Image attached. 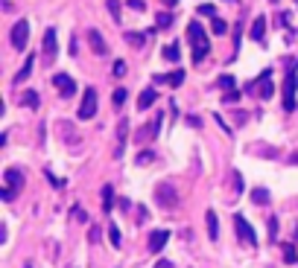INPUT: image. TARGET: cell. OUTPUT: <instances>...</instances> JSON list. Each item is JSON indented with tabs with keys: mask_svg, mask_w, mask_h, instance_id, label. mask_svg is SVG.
<instances>
[{
	"mask_svg": "<svg viewBox=\"0 0 298 268\" xmlns=\"http://www.w3.org/2000/svg\"><path fill=\"white\" fill-rule=\"evenodd\" d=\"M211 27H213V33H216V35H225V33H228V24H225L222 18H213V24H211Z\"/></svg>",
	"mask_w": 298,
	"mask_h": 268,
	"instance_id": "f1b7e54d",
	"label": "cell"
},
{
	"mask_svg": "<svg viewBox=\"0 0 298 268\" xmlns=\"http://www.w3.org/2000/svg\"><path fill=\"white\" fill-rule=\"evenodd\" d=\"M187 38H190V47H193V62H205V56H208V50H211V41H208V35L202 30V24L196 21H190L187 24Z\"/></svg>",
	"mask_w": 298,
	"mask_h": 268,
	"instance_id": "6da1fadb",
	"label": "cell"
},
{
	"mask_svg": "<svg viewBox=\"0 0 298 268\" xmlns=\"http://www.w3.org/2000/svg\"><path fill=\"white\" fill-rule=\"evenodd\" d=\"M167 6H175V3H178V0H164Z\"/></svg>",
	"mask_w": 298,
	"mask_h": 268,
	"instance_id": "f6af8a7d",
	"label": "cell"
},
{
	"mask_svg": "<svg viewBox=\"0 0 298 268\" xmlns=\"http://www.w3.org/2000/svg\"><path fill=\"white\" fill-rule=\"evenodd\" d=\"M152 158H155L152 152H137V167H140V164H149Z\"/></svg>",
	"mask_w": 298,
	"mask_h": 268,
	"instance_id": "d590c367",
	"label": "cell"
},
{
	"mask_svg": "<svg viewBox=\"0 0 298 268\" xmlns=\"http://www.w3.org/2000/svg\"><path fill=\"white\" fill-rule=\"evenodd\" d=\"M234 228H237L240 242H246V245H257V234L252 231V225L246 222V216H243V213H237V216H234Z\"/></svg>",
	"mask_w": 298,
	"mask_h": 268,
	"instance_id": "5b68a950",
	"label": "cell"
},
{
	"mask_svg": "<svg viewBox=\"0 0 298 268\" xmlns=\"http://www.w3.org/2000/svg\"><path fill=\"white\" fill-rule=\"evenodd\" d=\"M161 123H164V111H158V114L152 117V123H149L146 132H137V143H140V140H155L158 132H161Z\"/></svg>",
	"mask_w": 298,
	"mask_h": 268,
	"instance_id": "9c48e42d",
	"label": "cell"
},
{
	"mask_svg": "<svg viewBox=\"0 0 298 268\" xmlns=\"http://www.w3.org/2000/svg\"><path fill=\"white\" fill-rule=\"evenodd\" d=\"M184 82V70H172V73H167V85L170 88H178Z\"/></svg>",
	"mask_w": 298,
	"mask_h": 268,
	"instance_id": "603a6c76",
	"label": "cell"
},
{
	"mask_svg": "<svg viewBox=\"0 0 298 268\" xmlns=\"http://www.w3.org/2000/svg\"><path fill=\"white\" fill-rule=\"evenodd\" d=\"M252 91H255L260 100H272V97H275V85H272V70H269V67L260 73V79L252 85Z\"/></svg>",
	"mask_w": 298,
	"mask_h": 268,
	"instance_id": "277c9868",
	"label": "cell"
},
{
	"mask_svg": "<svg viewBox=\"0 0 298 268\" xmlns=\"http://www.w3.org/2000/svg\"><path fill=\"white\" fill-rule=\"evenodd\" d=\"M187 123H190L193 129H202V120H199V117H187Z\"/></svg>",
	"mask_w": 298,
	"mask_h": 268,
	"instance_id": "b9f144b4",
	"label": "cell"
},
{
	"mask_svg": "<svg viewBox=\"0 0 298 268\" xmlns=\"http://www.w3.org/2000/svg\"><path fill=\"white\" fill-rule=\"evenodd\" d=\"M108 12H111V18L120 24V0H108Z\"/></svg>",
	"mask_w": 298,
	"mask_h": 268,
	"instance_id": "4dcf8cb0",
	"label": "cell"
},
{
	"mask_svg": "<svg viewBox=\"0 0 298 268\" xmlns=\"http://www.w3.org/2000/svg\"><path fill=\"white\" fill-rule=\"evenodd\" d=\"M88 41H91V47H94L97 56H105L108 53V44H105V38H102L99 30H88Z\"/></svg>",
	"mask_w": 298,
	"mask_h": 268,
	"instance_id": "7c38bea8",
	"label": "cell"
},
{
	"mask_svg": "<svg viewBox=\"0 0 298 268\" xmlns=\"http://www.w3.org/2000/svg\"><path fill=\"white\" fill-rule=\"evenodd\" d=\"M0 196H3V201H12V199H15V190H9V187H6Z\"/></svg>",
	"mask_w": 298,
	"mask_h": 268,
	"instance_id": "60d3db41",
	"label": "cell"
},
{
	"mask_svg": "<svg viewBox=\"0 0 298 268\" xmlns=\"http://www.w3.org/2000/svg\"><path fill=\"white\" fill-rule=\"evenodd\" d=\"M56 53H59V44H56V30L50 27V30L44 33V59H47V62H53V59H56Z\"/></svg>",
	"mask_w": 298,
	"mask_h": 268,
	"instance_id": "30bf717a",
	"label": "cell"
},
{
	"mask_svg": "<svg viewBox=\"0 0 298 268\" xmlns=\"http://www.w3.org/2000/svg\"><path fill=\"white\" fill-rule=\"evenodd\" d=\"M21 102H24L30 111H35V108H38V94H35V91H24V100Z\"/></svg>",
	"mask_w": 298,
	"mask_h": 268,
	"instance_id": "cb8c5ba5",
	"label": "cell"
},
{
	"mask_svg": "<svg viewBox=\"0 0 298 268\" xmlns=\"http://www.w3.org/2000/svg\"><path fill=\"white\" fill-rule=\"evenodd\" d=\"M146 38H149L146 33H126V41H129L132 47H137V50H140V47L146 44Z\"/></svg>",
	"mask_w": 298,
	"mask_h": 268,
	"instance_id": "7402d4cb",
	"label": "cell"
},
{
	"mask_svg": "<svg viewBox=\"0 0 298 268\" xmlns=\"http://www.w3.org/2000/svg\"><path fill=\"white\" fill-rule=\"evenodd\" d=\"M129 6H132L134 12H143V9H146V3H143V0H129Z\"/></svg>",
	"mask_w": 298,
	"mask_h": 268,
	"instance_id": "f35d334b",
	"label": "cell"
},
{
	"mask_svg": "<svg viewBox=\"0 0 298 268\" xmlns=\"http://www.w3.org/2000/svg\"><path fill=\"white\" fill-rule=\"evenodd\" d=\"M73 216H76V219H79V222H85V219H88V216H85V210H82V207H73Z\"/></svg>",
	"mask_w": 298,
	"mask_h": 268,
	"instance_id": "ab89813d",
	"label": "cell"
},
{
	"mask_svg": "<svg viewBox=\"0 0 298 268\" xmlns=\"http://www.w3.org/2000/svg\"><path fill=\"white\" fill-rule=\"evenodd\" d=\"M222 102H225V105H234V102H240V91H237V88H234V91H225Z\"/></svg>",
	"mask_w": 298,
	"mask_h": 268,
	"instance_id": "1f68e13d",
	"label": "cell"
},
{
	"mask_svg": "<svg viewBox=\"0 0 298 268\" xmlns=\"http://www.w3.org/2000/svg\"><path fill=\"white\" fill-rule=\"evenodd\" d=\"M27 268H30V266H27Z\"/></svg>",
	"mask_w": 298,
	"mask_h": 268,
	"instance_id": "681fc988",
	"label": "cell"
},
{
	"mask_svg": "<svg viewBox=\"0 0 298 268\" xmlns=\"http://www.w3.org/2000/svg\"><path fill=\"white\" fill-rule=\"evenodd\" d=\"M111 207H114V190L105 184V187H102V210L111 213Z\"/></svg>",
	"mask_w": 298,
	"mask_h": 268,
	"instance_id": "ffe728a7",
	"label": "cell"
},
{
	"mask_svg": "<svg viewBox=\"0 0 298 268\" xmlns=\"http://www.w3.org/2000/svg\"><path fill=\"white\" fill-rule=\"evenodd\" d=\"M123 102H126V88H117V91L111 94V105H114V108H123Z\"/></svg>",
	"mask_w": 298,
	"mask_h": 268,
	"instance_id": "4316f807",
	"label": "cell"
},
{
	"mask_svg": "<svg viewBox=\"0 0 298 268\" xmlns=\"http://www.w3.org/2000/svg\"><path fill=\"white\" fill-rule=\"evenodd\" d=\"M240 33H243V27L237 24V27H234V56H237V50H240Z\"/></svg>",
	"mask_w": 298,
	"mask_h": 268,
	"instance_id": "74e56055",
	"label": "cell"
},
{
	"mask_svg": "<svg viewBox=\"0 0 298 268\" xmlns=\"http://www.w3.org/2000/svg\"><path fill=\"white\" fill-rule=\"evenodd\" d=\"M205 225H208V236L216 242V239H219V219H216V213H213V210H208V213H205Z\"/></svg>",
	"mask_w": 298,
	"mask_h": 268,
	"instance_id": "9a60e30c",
	"label": "cell"
},
{
	"mask_svg": "<svg viewBox=\"0 0 298 268\" xmlns=\"http://www.w3.org/2000/svg\"><path fill=\"white\" fill-rule=\"evenodd\" d=\"M111 73H114V76H123V73H126V62H120V59H117V62L111 65Z\"/></svg>",
	"mask_w": 298,
	"mask_h": 268,
	"instance_id": "e575fe53",
	"label": "cell"
},
{
	"mask_svg": "<svg viewBox=\"0 0 298 268\" xmlns=\"http://www.w3.org/2000/svg\"><path fill=\"white\" fill-rule=\"evenodd\" d=\"M108 239H111V245H114V248H120V245H123V236H120V228H117V225H111V228H108Z\"/></svg>",
	"mask_w": 298,
	"mask_h": 268,
	"instance_id": "484cf974",
	"label": "cell"
},
{
	"mask_svg": "<svg viewBox=\"0 0 298 268\" xmlns=\"http://www.w3.org/2000/svg\"><path fill=\"white\" fill-rule=\"evenodd\" d=\"M234 193H243V175L234 169Z\"/></svg>",
	"mask_w": 298,
	"mask_h": 268,
	"instance_id": "8d00e7d4",
	"label": "cell"
},
{
	"mask_svg": "<svg viewBox=\"0 0 298 268\" xmlns=\"http://www.w3.org/2000/svg\"><path fill=\"white\" fill-rule=\"evenodd\" d=\"M126 134H129V123L120 120L117 126V149H114V158H123V149H126Z\"/></svg>",
	"mask_w": 298,
	"mask_h": 268,
	"instance_id": "5bb4252c",
	"label": "cell"
},
{
	"mask_svg": "<svg viewBox=\"0 0 298 268\" xmlns=\"http://www.w3.org/2000/svg\"><path fill=\"white\" fill-rule=\"evenodd\" d=\"M94 114H97V91L94 88H85L82 105H79V120H91Z\"/></svg>",
	"mask_w": 298,
	"mask_h": 268,
	"instance_id": "8992f818",
	"label": "cell"
},
{
	"mask_svg": "<svg viewBox=\"0 0 298 268\" xmlns=\"http://www.w3.org/2000/svg\"><path fill=\"white\" fill-rule=\"evenodd\" d=\"M155 24H158V30H167V27H172V15H170V12H158Z\"/></svg>",
	"mask_w": 298,
	"mask_h": 268,
	"instance_id": "83f0119b",
	"label": "cell"
},
{
	"mask_svg": "<svg viewBox=\"0 0 298 268\" xmlns=\"http://www.w3.org/2000/svg\"><path fill=\"white\" fill-rule=\"evenodd\" d=\"M33 65H35V59H33V56H27L24 67H21V70H18V76H15V85H21L24 79H30V73H33Z\"/></svg>",
	"mask_w": 298,
	"mask_h": 268,
	"instance_id": "ac0fdd59",
	"label": "cell"
},
{
	"mask_svg": "<svg viewBox=\"0 0 298 268\" xmlns=\"http://www.w3.org/2000/svg\"><path fill=\"white\" fill-rule=\"evenodd\" d=\"M167 242H170V231H152V236H149V251L158 254Z\"/></svg>",
	"mask_w": 298,
	"mask_h": 268,
	"instance_id": "4fadbf2b",
	"label": "cell"
},
{
	"mask_svg": "<svg viewBox=\"0 0 298 268\" xmlns=\"http://www.w3.org/2000/svg\"><path fill=\"white\" fill-rule=\"evenodd\" d=\"M293 164H298V152H296V155H293Z\"/></svg>",
	"mask_w": 298,
	"mask_h": 268,
	"instance_id": "bcb514c9",
	"label": "cell"
},
{
	"mask_svg": "<svg viewBox=\"0 0 298 268\" xmlns=\"http://www.w3.org/2000/svg\"><path fill=\"white\" fill-rule=\"evenodd\" d=\"M225 3H237V0H225Z\"/></svg>",
	"mask_w": 298,
	"mask_h": 268,
	"instance_id": "7dc6e473",
	"label": "cell"
},
{
	"mask_svg": "<svg viewBox=\"0 0 298 268\" xmlns=\"http://www.w3.org/2000/svg\"><path fill=\"white\" fill-rule=\"evenodd\" d=\"M269 3H278V0H269Z\"/></svg>",
	"mask_w": 298,
	"mask_h": 268,
	"instance_id": "c3c4849f",
	"label": "cell"
},
{
	"mask_svg": "<svg viewBox=\"0 0 298 268\" xmlns=\"http://www.w3.org/2000/svg\"><path fill=\"white\" fill-rule=\"evenodd\" d=\"M161 56H164L167 62H178V59H181V50H178V44H167Z\"/></svg>",
	"mask_w": 298,
	"mask_h": 268,
	"instance_id": "44dd1931",
	"label": "cell"
},
{
	"mask_svg": "<svg viewBox=\"0 0 298 268\" xmlns=\"http://www.w3.org/2000/svg\"><path fill=\"white\" fill-rule=\"evenodd\" d=\"M3 178H6V187H9V190H21V187H24V175H21L18 169H6Z\"/></svg>",
	"mask_w": 298,
	"mask_h": 268,
	"instance_id": "2e32d148",
	"label": "cell"
},
{
	"mask_svg": "<svg viewBox=\"0 0 298 268\" xmlns=\"http://www.w3.org/2000/svg\"><path fill=\"white\" fill-rule=\"evenodd\" d=\"M284 260H287L290 266H296L298 263V254H296V248H293L290 242H284Z\"/></svg>",
	"mask_w": 298,
	"mask_h": 268,
	"instance_id": "d4e9b609",
	"label": "cell"
},
{
	"mask_svg": "<svg viewBox=\"0 0 298 268\" xmlns=\"http://www.w3.org/2000/svg\"><path fill=\"white\" fill-rule=\"evenodd\" d=\"M219 88H225V91H234V88H237L234 76H219Z\"/></svg>",
	"mask_w": 298,
	"mask_h": 268,
	"instance_id": "d6a6232c",
	"label": "cell"
},
{
	"mask_svg": "<svg viewBox=\"0 0 298 268\" xmlns=\"http://www.w3.org/2000/svg\"><path fill=\"white\" fill-rule=\"evenodd\" d=\"M88 239H91V242H97V239H99V228H91V234H88Z\"/></svg>",
	"mask_w": 298,
	"mask_h": 268,
	"instance_id": "7bdbcfd3",
	"label": "cell"
},
{
	"mask_svg": "<svg viewBox=\"0 0 298 268\" xmlns=\"http://www.w3.org/2000/svg\"><path fill=\"white\" fill-rule=\"evenodd\" d=\"M155 201H158L164 210H172V207H178L175 187H172V184H158V187H155Z\"/></svg>",
	"mask_w": 298,
	"mask_h": 268,
	"instance_id": "3957f363",
	"label": "cell"
},
{
	"mask_svg": "<svg viewBox=\"0 0 298 268\" xmlns=\"http://www.w3.org/2000/svg\"><path fill=\"white\" fill-rule=\"evenodd\" d=\"M199 15H208V18H216V6H213V3H202V6H199Z\"/></svg>",
	"mask_w": 298,
	"mask_h": 268,
	"instance_id": "f546056e",
	"label": "cell"
},
{
	"mask_svg": "<svg viewBox=\"0 0 298 268\" xmlns=\"http://www.w3.org/2000/svg\"><path fill=\"white\" fill-rule=\"evenodd\" d=\"M158 100V94H155V88H146V91H140V97H137V111H146V108H152V102Z\"/></svg>",
	"mask_w": 298,
	"mask_h": 268,
	"instance_id": "e0dca14e",
	"label": "cell"
},
{
	"mask_svg": "<svg viewBox=\"0 0 298 268\" xmlns=\"http://www.w3.org/2000/svg\"><path fill=\"white\" fill-rule=\"evenodd\" d=\"M249 35H252L257 44H263V41H266V18H263V15H257V18L252 21V30H249Z\"/></svg>",
	"mask_w": 298,
	"mask_h": 268,
	"instance_id": "8fae6325",
	"label": "cell"
},
{
	"mask_svg": "<svg viewBox=\"0 0 298 268\" xmlns=\"http://www.w3.org/2000/svg\"><path fill=\"white\" fill-rule=\"evenodd\" d=\"M27 41H30V24H27V21H18V24L12 27V47H15V50H24Z\"/></svg>",
	"mask_w": 298,
	"mask_h": 268,
	"instance_id": "52a82bcc",
	"label": "cell"
},
{
	"mask_svg": "<svg viewBox=\"0 0 298 268\" xmlns=\"http://www.w3.org/2000/svg\"><path fill=\"white\" fill-rule=\"evenodd\" d=\"M53 85H56V91H59L62 97H73V94H76V82H73L67 73H56V76H53Z\"/></svg>",
	"mask_w": 298,
	"mask_h": 268,
	"instance_id": "ba28073f",
	"label": "cell"
},
{
	"mask_svg": "<svg viewBox=\"0 0 298 268\" xmlns=\"http://www.w3.org/2000/svg\"><path fill=\"white\" fill-rule=\"evenodd\" d=\"M269 239H272V242L278 239V219H275V216H269Z\"/></svg>",
	"mask_w": 298,
	"mask_h": 268,
	"instance_id": "836d02e7",
	"label": "cell"
},
{
	"mask_svg": "<svg viewBox=\"0 0 298 268\" xmlns=\"http://www.w3.org/2000/svg\"><path fill=\"white\" fill-rule=\"evenodd\" d=\"M252 201H255L257 207H266V204H269V190H266V187H255V190H252Z\"/></svg>",
	"mask_w": 298,
	"mask_h": 268,
	"instance_id": "d6986e66",
	"label": "cell"
},
{
	"mask_svg": "<svg viewBox=\"0 0 298 268\" xmlns=\"http://www.w3.org/2000/svg\"><path fill=\"white\" fill-rule=\"evenodd\" d=\"M298 62H290L287 79H284V111H296V88H298Z\"/></svg>",
	"mask_w": 298,
	"mask_h": 268,
	"instance_id": "7a4b0ae2",
	"label": "cell"
},
{
	"mask_svg": "<svg viewBox=\"0 0 298 268\" xmlns=\"http://www.w3.org/2000/svg\"><path fill=\"white\" fill-rule=\"evenodd\" d=\"M155 268H172V266H170L167 260H158V263H155Z\"/></svg>",
	"mask_w": 298,
	"mask_h": 268,
	"instance_id": "ee69618b",
	"label": "cell"
}]
</instances>
